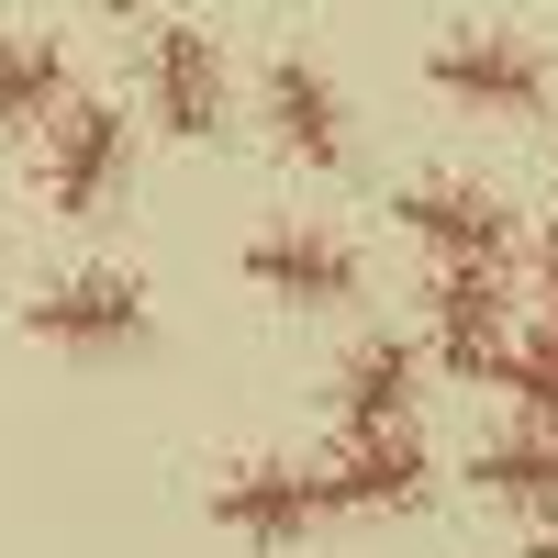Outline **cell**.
<instances>
[{
  "label": "cell",
  "mask_w": 558,
  "mask_h": 558,
  "mask_svg": "<svg viewBox=\"0 0 558 558\" xmlns=\"http://www.w3.org/2000/svg\"><path fill=\"white\" fill-rule=\"evenodd\" d=\"M436 492V458H425V425H380V436H336L324 458V502L336 514H413Z\"/></svg>",
  "instance_id": "7"
},
{
  "label": "cell",
  "mask_w": 558,
  "mask_h": 558,
  "mask_svg": "<svg viewBox=\"0 0 558 558\" xmlns=\"http://www.w3.org/2000/svg\"><path fill=\"white\" fill-rule=\"evenodd\" d=\"M525 558H558V514H547V525H536V547H525Z\"/></svg>",
  "instance_id": "17"
},
{
  "label": "cell",
  "mask_w": 558,
  "mask_h": 558,
  "mask_svg": "<svg viewBox=\"0 0 558 558\" xmlns=\"http://www.w3.org/2000/svg\"><path fill=\"white\" fill-rule=\"evenodd\" d=\"M470 481L502 502V514H558V425H525V436H492L481 458H470Z\"/></svg>",
  "instance_id": "12"
},
{
  "label": "cell",
  "mask_w": 558,
  "mask_h": 558,
  "mask_svg": "<svg viewBox=\"0 0 558 558\" xmlns=\"http://www.w3.org/2000/svg\"><path fill=\"white\" fill-rule=\"evenodd\" d=\"M68 112V45L57 34H12L0 45V134H45Z\"/></svg>",
  "instance_id": "13"
},
{
  "label": "cell",
  "mask_w": 558,
  "mask_h": 558,
  "mask_svg": "<svg viewBox=\"0 0 558 558\" xmlns=\"http://www.w3.org/2000/svg\"><path fill=\"white\" fill-rule=\"evenodd\" d=\"M146 112H157V134H179V146H213V134L235 123V68H223V45L202 23H157V45H146Z\"/></svg>",
  "instance_id": "5"
},
{
  "label": "cell",
  "mask_w": 558,
  "mask_h": 558,
  "mask_svg": "<svg viewBox=\"0 0 558 558\" xmlns=\"http://www.w3.org/2000/svg\"><path fill=\"white\" fill-rule=\"evenodd\" d=\"M391 223L425 257H514V213H502L492 191H470V179H413V191L391 202Z\"/></svg>",
  "instance_id": "9"
},
{
  "label": "cell",
  "mask_w": 558,
  "mask_h": 558,
  "mask_svg": "<svg viewBox=\"0 0 558 558\" xmlns=\"http://www.w3.org/2000/svg\"><path fill=\"white\" fill-rule=\"evenodd\" d=\"M89 12H112V23H146V12H157V0H89Z\"/></svg>",
  "instance_id": "16"
},
{
  "label": "cell",
  "mask_w": 558,
  "mask_h": 558,
  "mask_svg": "<svg viewBox=\"0 0 558 558\" xmlns=\"http://www.w3.org/2000/svg\"><path fill=\"white\" fill-rule=\"evenodd\" d=\"M536 302H547V313H558V213H547V223H536Z\"/></svg>",
  "instance_id": "15"
},
{
  "label": "cell",
  "mask_w": 558,
  "mask_h": 558,
  "mask_svg": "<svg viewBox=\"0 0 558 558\" xmlns=\"http://www.w3.org/2000/svg\"><path fill=\"white\" fill-rule=\"evenodd\" d=\"M257 101H268V134H279V157H302V168H347V89L324 78L313 57H268Z\"/></svg>",
  "instance_id": "10"
},
{
  "label": "cell",
  "mask_w": 558,
  "mask_h": 558,
  "mask_svg": "<svg viewBox=\"0 0 558 558\" xmlns=\"http://www.w3.org/2000/svg\"><path fill=\"white\" fill-rule=\"evenodd\" d=\"M123 179H134V112H112V101H68L57 123H45V202H57L68 223L112 213Z\"/></svg>",
  "instance_id": "3"
},
{
  "label": "cell",
  "mask_w": 558,
  "mask_h": 558,
  "mask_svg": "<svg viewBox=\"0 0 558 558\" xmlns=\"http://www.w3.org/2000/svg\"><path fill=\"white\" fill-rule=\"evenodd\" d=\"M413 391H425V357H413L402 336H368L336 391H324V413H336V436H380V425H413Z\"/></svg>",
  "instance_id": "11"
},
{
  "label": "cell",
  "mask_w": 558,
  "mask_h": 558,
  "mask_svg": "<svg viewBox=\"0 0 558 558\" xmlns=\"http://www.w3.org/2000/svg\"><path fill=\"white\" fill-rule=\"evenodd\" d=\"M246 279L291 313H336L357 302V246L324 235V223H268V235H246Z\"/></svg>",
  "instance_id": "8"
},
{
  "label": "cell",
  "mask_w": 558,
  "mask_h": 558,
  "mask_svg": "<svg viewBox=\"0 0 558 558\" xmlns=\"http://www.w3.org/2000/svg\"><path fill=\"white\" fill-rule=\"evenodd\" d=\"M425 347L447 380H502V357H514V257H436Z\"/></svg>",
  "instance_id": "1"
},
{
  "label": "cell",
  "mask_w": 558,
  "mask_h": 558,
  "mask_svg": "<svg viewBox=\"0 0 558 558\" xmlns=\"http://www.w3.org/2000/svg\"><path fill=\"white\" fill-rule=\"evenodd\" d=\"M502 391H514L536 425H558V313L536 324V336H514V357H502Z\"/></svg>",
  "instance_id": "14"
},
{
  "label": "cell",
  "mask_w": 558,
  "mask_h": 558,
  "mask_svg": "<svg viewBox=\"0 0 558 558\" xmlns=\"http://www.w3.org/2000/svg\"><path fill=\"white\" fill-rule=\"evenodd\" d=\"M23 324L45 347H89V357H112V347H146V324H157V291L134 268H68V279H45V291L23 302Z\"/></svg>",
  "instance_id": "4"
},
{
  "label": "cell",
  "mask_w": 558,
  "mask_h": 558,
  "mask_svg": "<svg viewBox=\"0 0 558 558\" xmlns=\"http://www.w3.org/2000/svg\"><path fill=\"white\" fill-rule=\"evenodd\" d=\"M425 89H447L458 112H492V123H536V112H547V57H536L525 34L458 23V34H436Z\"/></svg>",
  "instance_id": "2"
},
{
  "label": "cell",
  "mask_w": 558,
  "mask_h": 558,
  "mask_svg": "<svg viewBox=\"0 0 558 558\" xmlns=\"http://www.w3.org/2000/svg\"><path fill=\"white\" fill-rule=\"evenodd\" d=\"M336 502H324V470H291V458H235L213 481V525L246 547H302Z\"/></svg>",
  "instance_id": "6"
}]
</instances>
